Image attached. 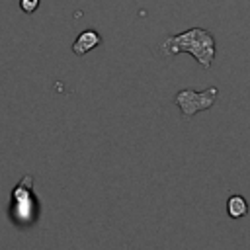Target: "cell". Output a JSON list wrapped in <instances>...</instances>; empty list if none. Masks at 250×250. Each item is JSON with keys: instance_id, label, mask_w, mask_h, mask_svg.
Instances as JSON below:
<instances>
[{"instance_id": "cell-1", "label": "cell", "mask_w": 250, "mask_h": 250, "mask_svg": "<svg viewBox=\"0 0 250 250\" xmlns=\"http://www.w3.org/2000/svg\"><path fill=\"white\" fill-rule=\"evenodd\" d=\"M160 53L174 57L180 53H189L205 70L211 68L215 61V39L207 29L191 27L188 31H182L178 35H172L164 39L160 45Z\"/></svg>"}, {"instance_id": "cell-2", "label": "cell", "mask_w": 250, "mask_h": 250, "mask_svg": "<svg viewBox=\"0 0 250 250\" xmlns=\"http://www.w3.org/2000/svg\"><path fill=\"white\" fill-rule=\"evenodd\" d=\"M217 98H219V90L215 86H209V88H205L201 92L184 88V90H180L176 94L174 104L180 107V113H182L184 119H191L195 113L211 109L215 105Z\"/></svg>"}, {"instance_id": "cell-3", "label": "cell", "mask_w": 250, "mask_h": 250, "mask_svg": "<svg viewBox=\"0 0 250 250\" xmlns=\"http://www.w3.org/2000/svg\"><path fill=\"white\" fill-rule=\"evenodd\" d=\"M100 43H102V35L98 31H94V29H86V31L78 33V37L74 39L72 53L78 55V57H82V55L90 53L92 49H96Z\"/></svg>"}, {"instance_id": "cell-4", "label": "cell", "mask_w": 250, "mask_h": 250, "mask_svg": "<svg viewBox=\"0 0 250 250\" xmlns=\"http://www.w3.org/2000/svg\"><path fill=\"white\" fill-rule=\"evenodd\" d=\"M248 211H250V207H248V201L244 195L234 193L227 199V213L230 219H242L248 215Z\"/></svg>"}, {"instance_id": "cell-5", "label": "cell", "mask_w": 250, "mask_h": 250, "mask_svg": "<svg viewBox=\"0 0 250 250\" xmlns=\"http://www.w3.org/2000/svg\"><path fill=\"white\" fill-rule=\"evenodd\" d=\"M39 4H41V0H20V8L25 14H33L39 8Z\"/></svg>"}]
</instances>
